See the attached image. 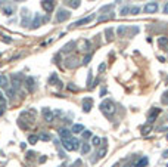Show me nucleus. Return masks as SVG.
<instances>
[{"mask_svg":"<svg viewBox=\"0 0 168 167\" xmlns=\"http://www.w3.org/2000/svg\"><path fill=\"white\" fill-rule=\"evenodd\" d=\"M100 111L108 118H111L112 116H114V114H115V104H114V101L105 99L100 104Z\"/></svg>","mask_w":168,"mask_h":167,"instance_id":"nucleus-1","label":"nucleus"},{"mask_svg":"<svg viewBox=\"0 0 168 167\" xmlns=\"http://www.w3.org/2000/svg\"><path fill=\"white\" fill-rule=\"evenodd\" d=\"M62 145L67 151H77L80 148V142L74 138H69V139H64L62 141Z\"/></svg>","mask_w":168,"mask_h":167,"instance_id":"nucleus-2","label":"nucleus"},{"mask_svg":"<svg viewBox=\"0 0 168 167\" xmlns=\"http://www.w3.org/2000/svg\"><path fill=\"white\" fill-rule=\"evenodd\" d=\"M71 17V12L67 11V9H59L58 11V14H56V22H64V21H68Z\"/></svg>","mask_w":168,"mask_h":167,"instance_id":"nucleus-3","label":"nucleus"},{"mask_svg":"<svg viewBox=\"0 0 168 167\" xmlns=\"http://www.w3.org/2000/svg\"><path fill=\"white\" fill-rule=\"evenodd\" d=\"M93 19H94V14H92V15H88V17L83 18V19H80V21H75V22L71 25V28H74V27H80V25H86V24H90Z\"/></svg>","mask_w":168,"mask_h":167,"instance_id":"nucleus-4","label":"nucleus"},{"mask_svg":"<svg viewBox=\"0 0 168 167\" xmlns=\"http://www.w3.org/2000/svg\"><path fill=\"white\" fill-rule=\"evenodd\" d=\"M41 8H43L47 14H52V11L55 9V0H43V2H41Z\"/></svg>","mask_w":168,"mask_h":167,"instance_id":"nucleus-5","label":"nucleus"},{"mask_svg":"<svg viewBox=\"0 0 168 167\" xmlns=\"http://www.w3.org/2000/svg\"><path fill=\"white\" fill-rule=\"evenodd\" d=\"M158 3L156 2H149V3H146L145 5V12L146 14H155L156 11H158Z\"/></svg>","mask_w":168,"mask_h":167,"instance_id":"nucleus-6","label":"nucleus"},{"mask_svg":"<svg viewBox=\"0 0 168 167\" xmlns=\"http://www.w3.org/2000/svg\"><path fill=\"white\" fill-rule=\"evenodd\" d=\"M159 114H161V108H152L151 113H149V117H148V123H149V124L153 123Z\"/></svg>","mask_w":168,"mask_h":167,"instance_id":"nucleus-7","label":"nucleus"},{"mask_svg":"<svg viewBox=\"0 0 168 167\" xmlns=\"http://www.w3.org/2000/svg\"><path fill=\"white\" fill-rule=\"evenodd\" d=\"M21 83H22V74H18V76H12V87L18 90L19 87H21Z\"/></svg>","mask_w":168,"mask_h":167,"instance_id":"nucleus-8","label":"nucleus"},{"mask_svg":"<svg viewBox=\"0 0 168 167\" xmlns=\"http://www.w3.org/2000/svg\"><path fill=\"white\" fill-rule=\"evenodd\" d=\"M44 21H47V18H43V19H41V17H40V14H35V17H34L33 24H31V28H33V30H35V28H38V27L41 25V22H44Z\"/></svg>","mask_w":168,"mask_h":167,"instance_id":"nucleus-9","label":"nucleus"},{"mask_svg":"<svg viewBox=\"0 0 168 167\" xmlns=\"http://www.w3.org/2000/svg\"><path fill=\"white\" fill-rule=\"evenodd\" d=\"M41 113H43V117H44L46 121H49V123H50V121L55 120V114L52 113L50 108H43V110H41Z\"/></svg>","mask_w":168,"mask_h":167,"instance_id":"nucleus-10","label":"nucleus"},{"mask_svg":"<svg viewBox=\"0 0 168 167\" xmlns=\"http://www.w3.org/2000/svg\"><path fill=\"white\" fill-rule=\"evenodd\" d=\"M92 107H93V99H92V98H84L83 99V111L84 113H90Z\"/></svg>","mask_w":168,"mask_h":167,"instance_id":"nucleus-11","label":"nucleus"},{"mask_svg":"<svg viewBox=\"0 0 168 167\" xmlns=\"http://www.w3.org/2000/svg\"><path fill=\"white\" fill-rule=\"evenodd\" d=\"M25 87H27V90H28L30 93H33L34 90H35V83H34L33 77H28V79L25 80Z\"/></svg>","mask_w":168,"mask_h":167,"instance_id":"nucleus-12","label":"nucleus"},{"mask_svg":"<svg viewBox=\"0 0 168 167\" xmlns=\"http://www.w3.org/2000/svg\"><path fill=\"white\" fill-rule=\"evenodd\" d=\"M106 151H108V145H106V139H103V148H100V150L98 151V154H96L98 157L94 158V161H96V160H99V158H103V157H105V154H106Z\"/></svg>","mask_w":168,"mask_h":167,"instance_id":"nucleus-13","label":"nucleus"},{"mask_svg":"<svg viewBox=\"0 0 168 167\" xmlns=\"http://www.w3.org/2000/svg\"><path fill=\"white\" fill-rule=\"evenodd\" d=\"M78 59L77 58H74V56H71V58H68L67 61H65V67L67 68H75L78 65V62H77Z\"/></svg>","mask_w":168,"mask_h":167,"instance_id":"nucleus-14","label":"nucleus"},{"mask_svg":"<svg viewBox=\"0 0 168 167\" xmlns=\"http://www.w3.org/2000/svg\"><path fill=\"white\" fill-rule=\"evenodd\" d=\"M21 12H22V27H28V18H30V15H28V14H30L28 9L24 8Z\"/></svg>","mask_w":168,"mask_h":167,"instance_id":"nucleus-15","label":"nucleus"},{"mask_svg":"<svg viewBox=\"0 0 168 167\" xmlns=\"http://www.w3.org/2000/svg\"><path fill=\"white\" fill-rule=\"evenodd\" d=\"M72 132L71 130H68V129H59V136H61V139L64 141V139H69V138H72L71 136Z\"/></svg>","mask_w":168,"mask_h":167,"instance_id":"nucleus-16","label":"nucleus"},{"mask_svg":"<svg viewBox=\"0 0 168 167\" xmlns=\"http://www.w3.org/2000/svg\"><path fill=\"white\" fill-rule=\"evenodd\" d=\"M65 3H67L69 8H72V9H77V8H80V5H81V0H65Z\"/></svg>","mask_w":168,"mask_h":167,"instance_id":"nucleus-17","label":"nucleus"},{"mask_svg":"<svg viewBox=\"0 0 168 167\" xmlns=\"http://www.w3.org/2000/svg\"><path fill=\"white\" fill-rule=\"evenodd\" d=\"M14 14H15V8H14V6H4V8H3V15L12 17Z\"/></svg>","mask_w":168,"mask_h":167,"instance_id":"nucleus-18","label":"nucleus"},{"mask_svg":"<svg viewBox=\"0 0 168 167\" xmlns=\"http://www.w3.org/2000/svg\"><path fill=\"white\" fill-rule=\"evenodd\" d=\"M0 87H4V89L9 87V77L8 76H0Z\"/></svg>","mask_w":168,"mask_h":167,"instance_id":"nucleus-19","label":"nucleus"},{"mask_svg":"<svg viewBox=\"0 0 168 167\" xmlns=\"http://www.w3.org/2000/svg\"><path fill=\"white\" fill-rule=\"evenodd\" d=\"M78 48L81 50H88L90 49V42L88 40H86V39H83L80 43H78Z\"/></svg>","mask_w":168,"mask_h":167,"instance_id":"nucleus-20","label":"nucleus"},{"mask_svg":"<svg viewBox=\"0 0 168 167\" xmlns=\"http://www.w3.org/2000/svg\"><path fill=\"white\" fill-rule=\"evenodd\" d=\"M158 45L162 49H168V37H159L158 39Z\"/></svg>","mask_w":168,"mask_h":167,"instance_id":"nucleus-21","label":"nucleus"},{"mask_svg":"<svg viewBox=\"0 0 168 167\" xmlns=\"http://www.w3.org/2000/svg\"><path fill=\"white\" fill-rule=\"evenodd\" d=\"M71 132H72V133H83L84 132V126L83 124H74V126H72V129H71Z\"/></svg>","mask_w":168,"mask_h":167,"instance_id":"nucleus-22","label":"nucleus"},{"mask_svg":"<svg viewBox=\"0 0 168 167\" xmlns=\"http://www.w3.org/2000/svg\"><path fill=\"white\" fill-rule=\"evenodd\" d=\"M148 163H149L148 157H142V158L136 163V167H146V166H148Z\"/></svg>","mask_w":168,"mask_h":167,"instance_id":"nucleus-23","label":"nucleus"},{"mask_svg":"<svg viewBox=\"0 0 168 167\" xmlns=\"http://www.w3.org/2000/svg\"><path fill=\"white\" fill-rule=\"evenodd\" d=\"M127 30H128V27H127V25H119V27H118V30H117L118 37H124V34L127 33Z\"/></svg>","mask_w":168,"mask_h":167,"instance_id":"nucleus-24","label":"nucleus"},{"mask_svg":"<svg viewBox=\"0 0 168 167\" xmlns=\"http://www.w3.org/2000/svg\"><path fill=\"white\" fill-rule=\"evenodd\" d=\"M105 34H106V40H108V42H111V40L114 39V30H112V28H106V30H105Z\"/></svg>","mask_w":168,"mask_h":167,"instance_id":"nucleus-25","label":"nucleus"},{"mask_svg":"<svg viewBox=\"0 0 168 167\" xmlns=\"http://www.w3.org/2000/svg\"><path fill=\"white\" fill-rule=\"evenodd\" d=\"M74 46H75V42H69L68 45H65V46H64V49H62V52H65V53H67V52H71Z\"/></svg>","mask_w":168,"mask_h":167,"instance_id":"nucleus-26","label":"nucleus"},{"mask_svg":"<svg viewBox=\"0 0 168 167\" xmlns=\"http://www.w3.org/2000/svg\"><path fill=\"white\" fill-rule=\"evenodd\" d=\"M92 150V147H90V144H83V147H81V154L86 155V154H88Z\"/></svg>","mask_w":168,"mask_h":167,"instance_id":"nucleus-27","label":"nucleus"},{"mask_svg":"<svg viewBox=\"0 0 168 167\" xmlns=\"http://www.w3.org/2000/svg\"><path fill=\"white\" fill-rule=\"evenodd\" d=\"M49 83H50V84L56 83L58 86H62V84H61V82H58V76H56V74H52L50 79H49Z\"/></svg>","mask_w":168,"mask_h":167,"instance_id":"nucleus-28","label":"nucleus"},{"mask_svg":"<svg viewBox=\"0 0 168 167\" xmlns=\"http://www.w3.org/2000/svg\"><path fill=\"white\" fill-rule=\"evenodd\" d=\"M114 17H115V15H114V12H111V15H102V17H99L98 21H99V22H102V21H108V19H112Z\"/></svg>","mask_w":168,"mask_h":167,"instance_id":"nucleus-29","label":"nucleus"},{"mask_svg":"<svg viewBox=\"0 0 168 167\" xmlns=\"http://www.w3.org/2000/svg\"><path fill=\"white\" fill-rule=\"evenodd\" d=\"M115 8V3H111V5H106V6H103L100 9V12H108V11H112Z\"/></svg>","mask_w":168,"mask_h":167,"instance_id":"nucleus-30","label":"nucleus"},{"mask_svg":"<svg viewBox=\"0 0 168 167\" xmlns=\"http://www.w3.org/2000/svg\"><path fill=\"white\" fill-rule=\"evenodd\" d=\"M100 142H102L100 138H98V136H93V138H92V145H94V147H99V145H100Z\"/></svg>","mask_w":168,"mask_h":167,"instance_id":"nucleus-31","label":"nucleus"},{"mask_svg":"<svg viewBox=\"0 0 168 167\" xmlns=\"http://www.w3.org/2000/svg\"><path fill=\"white\" fill-rule=\"evenodd\" d=\"M161 102H162L164 105H168V90H165V92L162 93V96H161Z\"/></svg>","mask_w":168,"mask_h":167,"instance_id":"nucleus-32","label":"nucleus"},{"mask_svg":"<svg viewBox=\"0 0 168 167\" xmlns=\"http://www.w3.org/2000/svg\"><path fill=\"white\" fill-rule=\"evenodd\" d=\"M140 6H133V8H130V14L131 15H137V14H140Z\"/></svg>","mask_w":168,"mask_h":167,"instance_id":"nucleus-33","label":"nucleus"},{"mask_svg":"<svg viewBox=\"0 0 168 167\" xmlns=\"http://www.w3.org/2000/svg\"><path fill=\"white\" fill-rule=\"evenodd\" d=\"M37 141H38V136H35V135H30V136H28V142H30L31 145L37 144Z\"/></svg>","mask_w":168,"mask_h":167,"instance_id":"nucleus-34","label":"nucleus"},{"mask_svg":"<svg viewBox=\"0 0 168 167\" xmlns=\"http://www.w3.org/2000/svg\"><path fill=\"white\" fill-rule=\"evenodd\" d=\"M38 139H41V141H46V142H47V141H50V136H49L47 133H40Z\"/></svg>","mask_w":168,"mask_h":167,"instance_id":"nucleus-35","label":"nucleus"},{"mask_svg":"<svg viewBox=\"0 0 168 167\" xmlns=\"http://www.w3.org/2000/svg\"><path fill=\"white\" fill-rule=\"evenodd\" d=\"M0 107H6V98L2 92H0Z\"/></svg>","mask_w":168,"mask_h":167,"instance_id":"nucleus-36","label":"nucleus"},{"mask_svg":"<svg viewBox=\"0 0 168 167\" xmlns=\"http://www.w3.org/2000/svg\"><path fill=\"white\" fill-rule=\"evenodd\" d=\"M81 135H83V139H90L92 138V132L90 130H84Z\"/></svg>","mask_w":168,"mask_h":167,"instance_id":"nucleus-37","label":"nucleus"},{"mask_svg":"<svg viewBox=\"0 0 168 167\" xmlns=\"http://www.w3.org/2000/svg\"><path fill=\"white\" fill-rule=\"evenodd\" d=\"M90 59H92V53L86 55V56H84V59H83V64H84V65H87V64L90 62Z\"/></svg>","mask_w":168,"mask_h":167,"instance_id":"nucleus-38","label":"nucleus"},{"mask_svg":"<svg viewBox=\"0 0 168 167\" xmlns=\"http://www.w3.org/2000/svg\"><path fill=\"white\" fill-rule=\"evenodd\" d=\"M119 14H121V15H127V14H130V8H128V6H124V8L121 9Z\"/></svg>","mask_w":168,"mask_h":167,"instance_id":"nucleus-39","label":"nucleus"},{"mask_svg":"<svg viewBox=\"0 0 168 167\" xmlns=\"http://www.w3.org/2000/svg\"><path fill=\"white\" fill-rule=\"evenodd\" d=\"M2 40H3L4 43H8V45H9V43H12V39H10L9 36H2Z\"/></svg>","mask_w":168,"mask_h":167,"instance_id":"nucleus-40","label":"nucleus"},{"mask_svg":"<svg viewBox=\"0 0 168 167\" xmlns=\"http://www.w3.org/2000/svg\"><path fill=\"white\" fill-rule=\"evenodd\" d=\"M149 130H152V127H149V126H145V127L142 129V133H143V135H148V133H149Z\"/></svg>","mask_w":168,"mask_h":167,"instance_id":"nucleus-41","label":"nucleus"},{"mask_svg":"<svg viewBox=\"0 0 168 167\" xmlns=\"http://www.w3.org/2000/svg\"><path fill=\"white\" fill-rule=\"evenodd\" d=\"M87 84H88V87H92V71L88 73V79H87Z\"/></svg>","mask_w":168,"mask_h":167,"instance_id":"nucleus-42","label":"nucleus"},{"mask_svg":"<svg viewBox=\"0 0 168 167\" xmlns=\"http://www.w3.org/2000/svg\"><path fill=\"white\" fill-rule=\"evenodd\" d=\"M105 70H106V64H100V65H99V71H100V73H103Z\"/></svg>","mask_w":168,"mask_h":167,"instance_id":"nucleus-43","label":"nucleus"},{"mask_svg":"<svg viewBox=\"0 0 168 167\" xmlns=\"http://www.w3.org/2000/svg\"><path fill=\"white\" fill-rule=\"evenodd\" d=\"M162 12H164V14H168V2L165 3V5H164V8H162Z\"/></svg>","mask_w":168,"mask_h":167,"instance_id":"nucleus-44","label":"nucleus"},{"mask_svg":"<svg viewBox=\"0 0 168 167\" xmlns=\"http://www.w3.org/2000/svg\"><path fill=\"white\" fill-rule=\"evenodd\" d=\"M68 89H69V90H72V92H77V87H75V86H72V84H68Z\"/></svg>","mask_w":168,"mask_h":167,"instance_id":"nucleus-45","label":"nucleus"},{"mask_svg":"<svg viewBox=\"0 0 168 167\" xmlns=\"http://www.w3.org/2000/svg\"><path fill=\"white\" fill-rule=\"evenodd\" d=\"M4 110H6V107H0V117L4 114Z\"/></svg>","mask_w":168,"mask_h":167,"instance_id":"nucleus-46","label":"nucleus"},{"mask_svg":"<svg viewBox=\"0 0 168 167\" xmlns=\"http://www.w3.org/2000/svg\"><path fill=\"white\" fill-rule=\"evenodd\" d=\"M33 155H34V152H28V154H27V158H28V160H33Z\"/></svg>","mask_w":168,"mask_h":167,"instance_id":"nucleus-47","label":"nucleus"},{"mask_svg":"<svg viewBox=\"0 0 168 167\" xmlns=\"http://www.w3.org/2000/svg\"><path fill=\"white\" fill-rule=\"evenodd\" d=\"M14 2H25V0H14Z\"/></svg>","mask_w":168,"mask_h":167,"instance_id":"nucleus-48","label":"nucleus"},{"mask_svg":"<svg viewBox=\"0 0 168 167\" xmlns=\"http://www.w3.org/2000/svg\"><path fill=\"white\" fill-rule=\"evenodd\" d=\"M167 50H168V49H167Z\"/></svg>","mask_w":168,"mask_h":167,"instance_id":"nucleus-49","label":"nucleus"}]
</instances>
